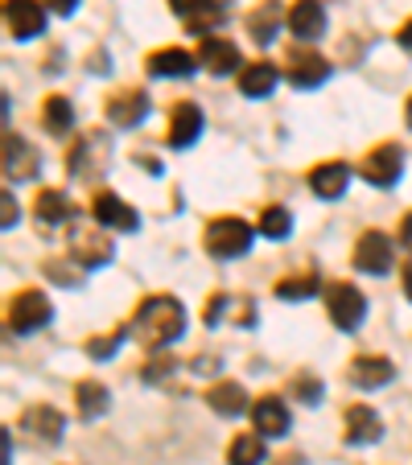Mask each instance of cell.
Segmentation results:
<instances>
[{
    "mask_svg": "<svg viewBox=\"0 0 412 465\" xmlns=\"http://www.w3.org/2000/svg\"><path fill=\"white\" fill-rule=\"evenodd\" d=\"M359 173H363V182L387 190V185H396L404 177V153L396 149V144H379V149H371L367 157H363Z\"/></svg>",
    "mask_w": 412,
    "mask_h": 465,
    "instance_id": "6",
    "label": "cell"
},
{
    "mask_svg": "<svg viewBox=\"0 0 412 465\" xmlns=\"http://www.w3.org/2000/svg\"><path fill=\"white\" fill-rule=\"evenodd\" d=\"M145 115H149V95L136 87H128V91L107 99V120H112L116 128H136Z\"/></svg>",
    "mask_w": 412,
    "mask_h": 465,
    "instance_id": "14",
    "label": "cell"
},
{
    "mask_svg": "<svg viewBox=\"0 0 412 465\" xmlns=\"http://www.w3.org/2000/svg\"><path fill=\"white\" fill-rule=\"evenodd\" d=\"M42 120H45V128H50V132H71V124H75L71 99L50 95V99H45V107H42Z\"/></svg>",
    "mask_w": 412,
    "mask_h": 465,
    "instance_id": "30",
    "label": "cell"
},
{
    "mask_svg": "<svg viewBox=\"0 0 412 465\" xmlns=\"http://www.w3.org/2000/svg\"><path fill=\"white\" fill-rule=\"evenodd\" d=\"M50 317H54L50 297H45V292H37V289H25V292H17V297H13V305H9V330H13V334H37Z\"/></svg>",
    "mask_w": 412,
    "mask_h": 465,
    "instance_id": "5",
    "label": "cell"
},
{
    "mask_svg": "<svg viewBox=\"0 0 412 465\" xmlns=\"http://www.w3.org/2000/svg\"><path fill=\"white\" fill-rule=\"evenodd\" d=\"M174 362H177V359H157V362H153V367H145V379H149V383H157V379H166L169 371H174Z\"/></svg>",
    "mask_w": 412,
    "mask_h": 465,
    "instance_id": "36",
    "label": "cell"
},
{
    "mask_svg": "<svg viewBox=\"0 0 412 465\" xmlns=\"http://www.w3.org/2000/svg\"><path fill=\"white\" fill-rule=\"evenodd\" d=\"M37 173V149L21 141L17 132H5V177L9 182H29Z\"/></svg>",
    "mask_w": 412,
    "mask_h": 465,
    "instance_id": "12",
    "label": "cell"
},
{
    "mask_svg": "<svg viewBox=\"0 0 412 465\" xmlns=\"http://www.w3.org/2000/svg\"><path fill=\"white\" fill-rule=\"evenodd\" d=\"M5 25L17 42H29L45 29V9L37 0H5Z\"/></svg>",
    "mask_w": 412,
    "mask_h": 465,
    "instance_id": "9",
    "label": "cell"
},
{
    "mask_svg": "<svg viewBox=\"0 0 412 465\" xmlns=\"http://www.w3.org/2000/svg\"><path fill=\"white\" fill-rule=\"evenodd\" d=\"M206 252L215 255V260H236V255H244L247 247H252V227H247L244 219H215L211 227H206Z\"/></svg>",
    "mask_w": 412,
    "mask_h": 465,
    "instance_id": "3",
    "label": "cell"
},
{
    "mask_svg": "<svg viewBox=\"0 0 412 465\" xmlns=\"http://www.w3.org/2000/svg\"><path fill=\"white\" fill-rule=\"evenodd\" d=\"M223 313H227V297H215L211 305H206V313H202V317H206V325H219Z\"/></svg>",
    "mask_w": 412,
    "mask_h": 465,
    "instance_id": "37",
    "label": "cell"
},
{
    "mask_svg": "<svg viewBox=\"0 0 412 465\" xmlns=\"http://www.w3.org/2000/svg\"><path fill=\"white\" fill-rule=\"evenodd\" d=\"M71 177H83V182H95L99 173L112 161V144H107L104 132H83V141L71 149Z\"/></svg>",
    "mask_w": 412,
    "mask_h": 465,
    "instance_id": "4",
    "label": "cell"
},
{
    "mask_svg": "<svg viewBox=\"0 0 412 465\" xmlns=\"http://www.w3.org/2000/svg\"><path fill=\"white\" fill-rule=\"evenodd\" d=\"M45 276H50V281H58V284H79V276L62 268V260H50V263H45Z\"/></svg>",
    "mask_w": 412,
    "mask_h": 465,
    "instance_id": "35",
    "label": "cell"
},
{
    "mask_svg": "<svg viewBox=\"0 0 412 465\" xmlns=\"http://www.w3.org/2000/svg\"><path fill=\"white\" fill-rule=\"evenodd\" d=\"M206 404L215 408L219 416H244L247 412V391L239 383H215L211 391H206Z\"/></svg>",
    "mask_w": 412,
    "mask_h": 465,
    "instance_id": "26",
    "label": "cell"
},
{
    "mask_svg": "<svg viewBox=\"0 0 412 465\" xmlns=\"http://www.w3.org/2000/svg\"><path fill=\"white\" fill-rule=\"evenodd\" d=\"M34 219L42 223V227H58V223L75 219V203L62 190H42L34 203Z\"/></svg>",
    "mask_w": 412,
    "mask_h": 465,
    "instance_id": "22",
    "label": "cell"
},
{
    "mask_svg": "<svg viewBox=\"0 0 412 465\" xmlns=\"http://www.w3.org/2000/svg\"><path fill=\"white\" fill-rule=\"evenodd\" d=\"M404 120H408V128H412V99H408V107H404Z\"/></svg>",
    "mask_w": 412,
    "mask_h": 465,
    "instance_id": "43",
    "label": "cell"
},
{
    "mask_svg": "<svg viewBox=\"0 0 412 465\" xmlns=\"http://www.w3.org/2000/svg\"><path fill=\"white\" fill-rule=\"evenodd\" d=\"M276 79H281V71H276L272 62H252V66L239 74V91H244L247 99H264L276 87Z\"/></svg>",
    "mask_w": 412,
    "mask_h": 465,
    "instance_id": "27",
    "label": "cell"
},
{
    "mask_svg": "<svg viewBox=\"0 0 412 465\" xmlns=\"http://www.w3.org/2000/svg\"><path fill=\"white\" fill-rule=\"evenodd\" d=\"M297 400H306V404H317L322 400V379H314V375H297L293 379V387H289Z\"/></svg>",
    "mask_w": 412,
    "mask_h": 465,
    "instance_id": "34",
    "label": "cell"
},
{
    "mask_svg": "<svg viewBox=\"0 0 412 465\" xmlns=\"http://www.w3.org/2000/svg\"><path fill=\"white\" fill-rule=\"evenodd\" d=\"M400 45H404V54H412V21L400 25Z\"/></svg>",
    "mask_w": 412,
    "mask_h": 465,
    "instance_id": "41",
    "label": "cell"
},
{
    "mask_svg": "<svg viewBox=\"0 0 412 465\" xmlns=\"http://www.w3.org/2000/svg\"><path fill=\"white\" fill-rule=\"evenodd\" d=\"M326 309H330V322L351 334V330H359L363 325V317H367V297H363L355 284L338 281V284L326 289Z\"/></svg>",
    "mask_w": 412,
    "mask_h": 465,
    "instance_id": "2",
    "label": "cell"
},
{
    "mask_svg": "<svg viewBox=\"0 0 412 465\" xmlns=\"http://www.w3.org/2000/svg\"><path fill=\"white\" fill-rule=\"evenodd\" d=\"M75 400H79V416H83V420H99V416L112 408V395H107V387L95 383V379H87V383L75 387Z\"/></svg>",
    "mask_w": 412,
    "mask_h": 465,
    "instance_id": "28",
    "label": "cell"
},
{
    "mask_svg": "<svg viewBox=\"0 0 412 465\" xmlns=\"http://www.w3.org/2000/svg\"><path fill=\"white\" fill-rule=\"evenodd\" d=\"M21 429L29 432V437H37V440H62V412L58 408H50V404H37V408H29L25 416H21Z\"/></svg>",
    "mask_w": 412,
    "mask_h": 465,
    "instance_id": "21",
    "label": "cell"
},
{
    "mask_svg": "<svg viewBox=\"0 0 412 465\" xmlns=\"http://www.w3.org/2000/svg\"><path fill=\"white\" fill-rule=\"evenodd\" d=\"M71 255L79 268H104V263H112L116 255V243L107 239V231H75L71 235Z\"/></svg>",
    "mask_w": 412,
    "mask_h": 465,
    "instance_id": "8",
    "label": "cell"
},
{
    "mask_svg": "<svg viewBox=\"0 0 412 465\" xmlns=\"http://www.w3.org/2000/svg\"><path fill=\"white\" fill-rule=\"evenodd\" d=\"M169 9L186 21L190 34H202V37H211V29L223 25V17H227V9L219 0H169Z\"/></svg>",
    "mask_w": 412,
    "mask_h": 465,
    "instance_id": "7",
    "label": "cell"
},
{
    "mask_svg": "<svg viewBox=\"0 0 412 465\" xmlns=\"http://www.w3.org/2000/svg\"><path fill=\"white\" fill-rule=\"evenodd\" d=\"M91 211H95V223L99 227H112V231H136L141 227V214L132 211L124 198H116V193H95V203H91Z\"/></svg>",
    "mask_w": 412,
    "mask_h": 465,
    "instance_id": "13",
    "label": "cell"
},
{
    "mask_svg": "<svg viewBox=\"0 0 412 465\" xmlns=\"http://www.w3.org/2000/svg\"><path fill=\"white\" fill-rule=\"evenodd\" d=\"M252 424L264 437H285V432H289V408H285L276 395H264V400L252 404Z\"/></svg>",
    "mask_w": 412,
    "mask_h": 465,
    "instance_id": "19",
    "label": "cell"
},
{
    "mask_svg": "<svg viewBox=\"0 0 412 465\" xmlns=\"http://www.w3.org/2000/svg\"><path fill=\"white\" fill-rule=\"evenodd\" d=\"M260 231H264L268 239H289L293 214L285 211V206H268V211H264V219H260Z\"/></svg>",
    "mask_w": 412,
    "mask_h": 465,
    "instance_id": "31",
    "label": "cell"
},
{
    "mask_svg": "<svg viewBox=\"0 0 412 465\" xmlns=\"http://www.w3.org/2000/svg\"><path fill=\"white\" fill-rule=\"evenodd\" d=\"M202 132V112L194 104H182L174 107V120H169V144L174 149H190L194 141H198Z\"/></svg>",
    "mask_w": 412,
    "mask_h": 465,
    "instance_id": "23",
    "label": "cell"
},
{
    "mask_svg": "<svg viewBox=\"0 0 412 465\" xmlns=\"http://www.w3.org/2000/svg\"><path fill=\"white\" fill-rule=\"evenodd\" d=\"M400 243L412 252V214H404V223H400Z\"/></svg>",
    "mask_w": 412,
    "mask_h": 465,
    "instance_id": "40",
    "label": "cell"
},
{
    "mask_svg": "<svg viewBox=\"0 0 412 465\" xmlns=\"http://www.w3.org/2000/svg\"><path fill=\"white\" fill-rule=\"evenodd\" d=\"M355 268L371 272V276H384L387 268H392V243H387V235L367 231V235L355 243Z\"/></svg>",
    "mask_w": 412,
    "mask_h": 465,
    "instance_id": "11",
    "label": "cell"
},
{
    "mask_svg": "<svg viewBox=\"0 0 412 465\" xmlns=\"http://www.w3.org/2000/svg\"><path fill=\"white\" fill-rule=\"evenodd\" d=\"M247 34H252L260 45L276 42V34H281V0H264L260 9L247 17Z\"/></svg>",
    "mask_w": 412,
    "mask_h": 465,
    "instance_id": "24",
    "label": "cell"
},
{
    "mask_svg": "<svg viewBox=\"0 0 412 465\" xmlns=\"http://www.w3.org/2000/svg\"><path fill=\"white\" fill-rule=\"evenodd\" d=\"M120 342H124V330H112L107 338H91L87 354H91V359H112V354L120 351Z\"/></svg>",
    "mask_w": 412,
    "mask_h": 465,
    "instance_id": "33",
    "label": "cell"
},
{
    "mask_svg": "<svg viewBox=\"0 0 412 465\" xmlns=\"http://www.w3.org/2000/svg\"><path fill=\"white\" fill-rule=\"evenodd\" d=\"M149 74H157V79H186V74H194V54H186V50H157L149 58Z\"/></svg>",
    "mask_w": 412,
    "mask_h": 465,
    "instance_id": "25",
    "label": "cell"
},
{
    "mask_svg": "<svg viewBox=\"0 0 412 465\" xmlns=\"http://www.w3.org/2000/svg\"><path fill=\"white\" fill-rule=\"evenodd\" d=\"M285 465H297V457H285Z\"/></svg>",
    "mask_w": 412,
    "mask_h": 465,
    "instance_id": "44",
    "label": "cell"
},
{
    "mask_svg": "<svg viewBox=\"0 0 412 465\" xmlns=\"http://www.w3.org/2000/svg\"><path fill=\"white\" fill-rule=\"evenodd\" d=\"M198 62L211 74H231L239 66V50L227 42V37H202L198 45Z\"/></svg>",
    "mask_w": 412,
    "mask_h": 465,
    "instance_id": "20",
    "label": "cell"
},
{
    "mask_svg": "<svg viewBox=\"0 0 412 465\" xmlns=\"http://www.w3.org/2000/svg\"><path fill=\"white\" fill-rule=\"evenodd\" d=\"M404 292H408V301H412V263L404 268Z\"/></svg>",
    "mask_w": 412,
    "mask_h": 465,
    "instance_id": "42",
    "label": "cell"
},
{
    "mask_svg": "<svg viewBox=\"0 0 412 465\" xmlns=\"http://www.w3.org/2000/svg\"><path fill=\"white\" fill-rule=\"evenodd\" d=\"M342 437L351 440V445H376V440L384 437V420H379L376 408L355 404V408H347V416H342Z\"/></svg>",
    "mask_w": 412,
    "mask_h": 465,
    "instance_id": "10",
    "label": "cell"
},
{
    "mask_svg": "<svg viewBox=\"0 0 412 465\" xmlns=\"http://www.w3.org/2000/svg\"><path fill=\"white\" fill-rule=\"evenodd\" d=\"M268 449H264V432H244V437L231 440L227 449V461L231 465H264Z\"/></svg>",
    "mask_w": 412,
    "mask_h": 465,
    "instance_id": "29",
    "label": "cell"
},
{
    "mask_svg": "<svg viewBox=\"0 0 412 465\" xmlns=\"http://www.w3.org/2000/svg\"><path fill=\"white\" fill-rule=\"evenodd\" d=\"M5 198V231H13V223H17V206H13V193H0Z\"/></svg>",
    "mask_w": 412,
    "mask_h": 465,
    "instance_id": "39",
    "label": "cell"
},
{
    "mask_svg": "<svg viewBox=\"0 0 412 465\" xmlns=\"http://www.w3.org/2000/svg\"><path fill=\"white\" fill-rule=\"evenodd\" d=\"M396 367L384 359V354H359V359L351 362V383L363 387V391H376V387L392 383Z\"/></svg>",
    "mask_w": 412,
    "mask_h": 465,
    "instance_id": "17",
    "label": "cell"
},
{
    "mask_svg": "<svg viewBox=\"0 0 412 465\" xmlns=\"http://www.w3.org/2000/svg\"><path fill=\"white\" fill-rule=\"evenodd\" d=\"M289 29H293V37H301V42H317V37L326 34L322 0H297L289 13Z\"/></svg>",
    "mask_w": 412,
    "mask_h": 465,
    "instance_id": "15",
    "label": "cell"
},
{
    "mask_svg": "<svg viewBox=\"0 0 412 465\" xmlns=\"http://www.w3.org/2000/svg\"><path fill=\"white\" fill-rule=\"evenodd\" d=\"M45 9L58 13V17H71V13L79 9V0H45Z\"/></svg>",
    "mask_w": 412,
    "mask_h": 465,
    "instance_id": "38",
    "label": "cell"
},
{
    "mask_svg": "<svg viewBox=\"0 0 412 465\" xmlns=\"http://www.w3.org/2000/svg\"><path fill=\"white\" fill-rule=\"evenodd\" d=\"M317 289H322V284H317V276L306 272V276H297V281H281V284H276V297H281V301H306V297H314Z\"/></svg>",
    "mask_w": 412,
    "mask_h": 465,
    "instance_id": "32",
    "label": "cell"
},
{
    "mask_svg": "<svg viewBox=\"0 0 412 465\" xmlns=\"http://www.w3.org/2000/svg\"><path fill=\"white\" fill-rule=\"evenodd\" d=\"M289 83L293 87H301V91H309V87H322L326 79H330V62L322 58V54H293L289 58Z\"/></svg>",
    "mask_w": 412,
    "mask_h": 465,
    "instance_id": "16",
    "label": "cell"
},
{
    "mask_svg": "<svg viewBox=\"0 0 412 465\" xmlns=\"http://www.w3.org/2000/svg\"><path fill=\"white\" fill-rule=\"evenodd\" d=\"M182 330H186V309H182V301L166 297V292L141 301V309H136V317H132V334L141 338L149 351L169 346L174 338H182Z\"/></svg>",
    "mask_w": 412,
    "mask_h": 465,
    "instance_id": "1",
    "label": "cell"
},
{
    "mask_svg": "<svg viewBox=\"0 0 412 465\" xmlns=\"http://www.w3.org/2000/svg\"><path fill=\"white\" fill-rule=\"evenodd\" d=\"M309 185H314L317 198L334 203V198H342V193H347V185H351V169L342 165V161H326V165H314V173H309Z\"/></svg>",
    "mask_w": 412,
    "mask_h": 465,
    "instance_id": "18",
    "label": "cell"
}]
</instances>
